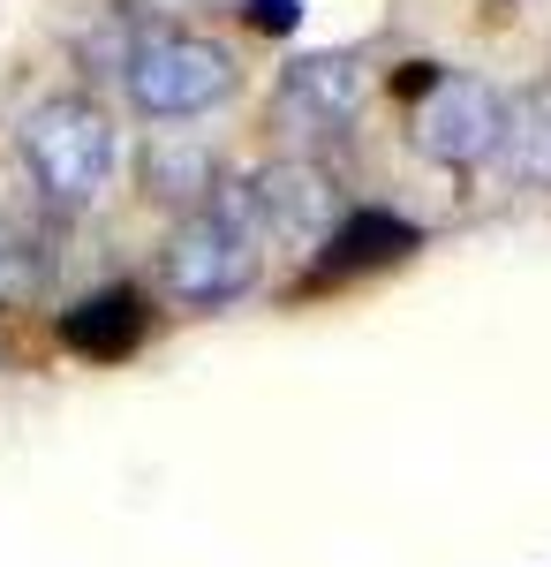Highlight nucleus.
Masks as SVG:
<instances>
[{"mask_svg": "<svg viewBox=\"0 0 551 567\" xmlns=\"http://www.w3.org/2000/svg\"><path fill=\"white\" fill-rule=\"evenodd\" d=\"M53 288V243L23 205L0 197V310H31Z\"/></svg>", "mask_w": 551, "mask_h": 567, "instance_id": "obj_9", "label": "nucleus"}, {"mask_svg": "<svg viewBox=\"0 0 551 567\" xmlns=\"http://www.w3.org/2000/svg\"><path fill=\"white\" fill-rule=\"evenodd\" d=\"M257 272H264V243H257V219L235 182L219 189L212 205L167 219V235H159V288L181 310L242 303L257 288Z\"/></svg>", "mask_w": 551, "mask_h": 567, "instance_id": "obj_2", "label": "nucleus"}, {"mask_svg": "<svg viewBox=\"0 0 551 567\" xmlns=\"http://www.w3.org/2000/svg\"><path fill=\"white\" fill-rule=\"evenodd\" d=\"M122 99L144 122H197L212 114L219 99H235L242 84V61L235 45L212 31H189V23H144L122 53Z\"/></svg>", "mask_w": 551, "mask_h": 567, "instance_id": "obj_3", "label": "nucleus"}, {"mask_svg": "<svg viewBox=\"0 0 551 567\" xmlns=\"http://www.w3.org/2000/svg\"><path fill=\"white\" fill-rule=\"evenodd\" d=\"M408 144L446 175H476L507 144V91L476 69H416L408 84Z\"/></svg>", "mask_w": 551, "mask_h": 567, "instance_id": "obj_4", "label": "nucleus"}, {"mask_svg": "<svg viewBox=\"0 0 551 567\" xmlns=\"http://www.w3.org/2000/svg\"><path fill=\"white\" fill-rule=\"evenodd\" d=\"M144 333H152V296L128 288V280L84 296V303L61 318V341H69L76 355H91V363H114V355L144 349Z\"/></svg>", "mask_w": 551, "mask_h": 567, "instance_id": "obj_8", "label": "nucleus"}, {"mask_svg": "<svg viewBox=\"0 0 551 567\" xmlns=\"http://www.w3.org/2000/svg\"><path fill=\"white\" fill-rule=\"evenodd\" d=\"M235 189H242V205H250L264 250H295V258H310V250L333 243L340 175L325 167V159H310V152H272V159H257Z\"/></svg>", "mask_w": 551, "mask_h": 567, "instance_id": "obj_5", "label": "nucleus"}, {"mask_svg": "<svg viewBox=\"0 0 551 567\" xmlns=\"http://www.w3.org/2000/svg\"><path fill=\"white\" fill-rule=\"evenodd\" d=\"M15 159H23V175L39 189V205L76 219L114 189L122 130H114V114H106L91 91H53V99H39V106L15 122Z\"/></svg>", "mask_w": 551, "mask_h": 567, "instance_id": "obj_1", "label": "nucleus"}, {"mask_svg": "<svg viewBox=\"0 0 551 567\" xmlns=\"http://www.w3.org/2000/svg\"><path fill=\"white\" fill-rule=\"evenodd\" d=\"M136 189L159 205V213H197V205H212L219 189H227V159H219L212 136L197 130H159L144 144V159H136Z\"/></svg>", "mask_w": 551, "mask_h": 567, "instance_id": "obj_7", "label": "nucleus"}, {"mask_svg": "<svg viewBox=\"0 0 551 567\" xmlns=\"http://www.w3.org/2000/svg\"><path fill=\"white\" fill-rule=\"evenodd\" d=\"M507 175L521 189H551V76L507 99V144H499Z\"/></svg>", "mask_w": 551, "mask_h": 567, "instance_id": "obj_10", "label": "nucleus"}, {"mask_svg": "<svg viewBox=\"0 0 551 567\" xmlns=\"http://www.w3.org/2000/svg\"><path fill=\"white\" fill-rule=\"evenodd\" d=\"M355 114H363V61L355 53H302V61H288L280 84H272V106H264V122L280 136H295V144H325Z\"/></svg>", "mask_w": 551, "mask_h": 567, "instance_id": "obj_6", "label": "nucleus"}]
</instances>
